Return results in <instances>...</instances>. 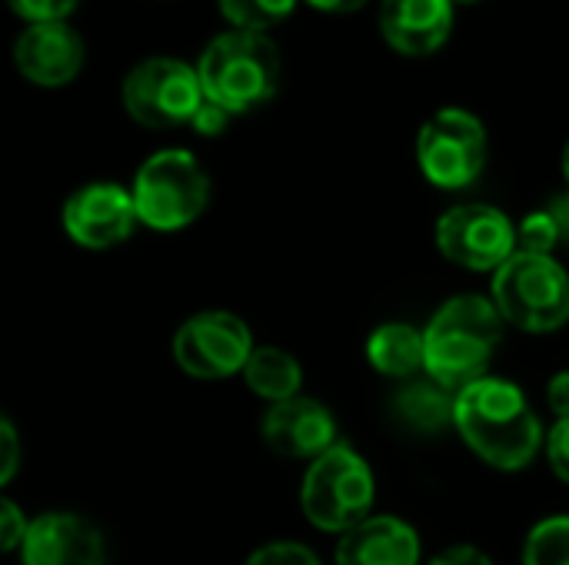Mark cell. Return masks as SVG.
Listing matches in <instances>:
<instances>
[{"instance_id": "obj_3", "label": "cell", "mask_w": 569, "mask_h": 565, "mask_svg": "<svg viewBox=\"0 0 569 565\" xmlns=\"http://www.w3.org/2000/svg\"><path fill=\"white\" fill-rule=\"evenodd\" d=\"M203 100L227 113H243L267 103L280 87V53L267 33L230 30L217 37L197 63Z\"/></svg>"}, {"instance_id": "obj_7", "label": "cell", "mask_w": 569, "mask_h": 565, "mask_svg": "<svg viewBox=\"0 0 569 565\" xmlns=\"http://www.w3.org/2000/svg\"><path fill=\"white\" fill-rule=\"evenodd\" d=\"M417 160L433 186L463 190L487 167V130L470 110L447 107L420 127Z\"/></svg>"}, {"instance_id": "obj_23", "label": "cell", "mask_w": 569, "mask_h": 565, "mask_svg": "<svg viewBox=\"0 0 569 565\" xmlns=\"http://www.w3.org/2000/svg\"><path fill=\"white\" fill-rule=\"evenodd\" d=\"M7 7L30 23H60L77 0H7Z\"/></svg>"}, {"instance_id": "obj_11", "label": "cell", "mask_w": 569, "mask_h": 565, "mask_svg": "<svg viewBox=\"0 0 569 565\" xmlns=\"http://www.w3.org/2000/svg\"><path fill=\"white\" fill-rule=\"evenodd\" d=\"M137 226L130 190L120 183H87L63 203V230L83 250H110Z\"/></svg>"}, {"instance_id": "obj_9", "label": "cell", "mask_w": 569, "mask_h": 565, "mask_svg": "<svg viewBox=\"0 0 569 565\" xmlns=\"http://www.w3.org/2000/svg\"><path fill=\"white\" fill-rule=\"evenodd\" d=\"M253 353L247 323L227 310H207L180 323L173 336V360L193 380H227L243 373Z\"/></svg>"}, {"instance_id": "obj_13", "label": "cell", "mask_w": 569, "mask_h": 565, "mask_svg": "<svg viewBox=\"0 0 569 565\" xmlns=\"http://www.w3.org/2000/svg\"><path fill=\"white\" fill-rule=\"evenodd\" d=\"M263 440L283 460L313 463L337 446V423L330 410L310 396H293L273 403L263 416Z\"/></svg>"}, {"instance_id": "obj_5", "label": "cell", "mask_w": 569, "mask_h": 565, "mask_svg": "<svg viewBox=\"0 0 569 565\" xmlns=\"http://www.w3.org/2000/svg\"><path fill=\"white\" fill-rule=\"evenodd\" d=\"M130 196L137 223L160 233H173L190 226L207 210L210 180L193 153L160 150L137 170Z\"/></svg>"}, {"instance_id": "obj_21", "label": "cell", "mask_w": 569, "mask_h": 565, "mask_svg": "<svg viewBox=\"0 0 569 565\" xmlns=\"http://www.w3.org/2000/svg\"><path fill=\"white\" fill-rule=\"evenodd\" d=\"M297 0H220L223 17L237 27V30H257L263 33L267 27L280 23L283 17H290Z\"/></svg>"}, {"instance_id": "obj_26", "label": "cell", "mask_w": 569, "mask_h": 565, "mask_svg": "<svg viewBox=\"0 0 569 565\" xmlns=\"http://www.w3.org/2000/svg\"><path fill=\"white\" fill-rule=\"evenodd\" d=\"M20 470V436L13 423L0 413V490L17 476Z\"/></svg>"}, {"instance_id": "obj_33", "label": "cell", "mask_w": 569, "mask_h": 565, "mask_svg": "<svg viewBox=\"0 0 569 565\" xmlns=\"http://www.w3.org/2000/svg\"><path fill=\"white\" fill-rule=\"evenodd\" d=\"M563 173H567V180H569V143H567V150H563Z\"/></svg>"}, {"instance_id": "obj_20", "label": "cell", "mask_w": 569, "mask_h": 565, "mask_svg": "<svg viewBox=\"0 0 569 565\" xmlns=\"http://www.w3.org/2000/svg\"><path fill=\"white\" fill-rule=\"evenodd\" d=\"M523 565H569V516H553L533 526L523 546Z\"/></svg>"}, {"instance_id": "obj_1", "label": "cell", "mask_w": 569, "mask_h": 565, "mask_svg": "<svg viewBox=\"0 0 569 565\" xmlns=\"http://www.w3.org/2000/svg\"><path fill=\"white\" fill-rule=\"evenodd\" d=\"M453 426L493 470H523L543 446V426L527 393L507 380L483 376L457 393Z\"/></svg>"}, {"instance_id": "obj_6", "label": "cell", "mask_w": 569, "mask_h": 565, "mask_svg": "<svg viewBox=\"0 0 569 565\" xmlns=\"http://www.w3.org/2000/svg\"><path fill=\"white\" fill-rule=\"evenodd\" d=\"M373 500H377V486L367 460L340 443L310 463L300 490L303 516L317 529L340 533V536L370 516Z\"/></svg>"}, {"instance_id": "obj_29", "label": "cell", "mask_w": 569, "mask_h": 565, "mask_svg": "<svg viewBox=\"0 0 569 565\" xmlns=\"http://www.w3.org/2000/svg\"><path fill=\"white\" fill-rule=\"evenodd\" d=\"M547 403L557 413V420H569V370L557 373L547 386Z\"/></svg>"}, {"instance_id": "obj_34", "label": "cell", "mask_w": 569, "mask_h": 565, "mask_svg": "<svg viewBox=\"0 0 569 565\" xmlns=\"http://www.w3.org/2000/svg\"><path fill=\"white\" fill-rule=\"evenodd\" d=\"M463 3H473V0H463Z\"/></svg>"}, {"instance_id": "obj_16", "label": "cell", "mask_w": 569, "mask_h": 565, "mask_svg": "<svg viewBox=\"0 0 569 565\" xmlns=\"http://www.w3.org/2000/svg\"><path fill=\"white\" fill-rule=\"evenodd\" d=\"M420 536L397 516H367L337 543V565H417Z\"/></svg>"}, {"instance_id": "obj_32", "label": "cell", "mask_w": 569, "mask_h": 565, "mask_svg": "<svg viewBox=\"0 0 569 565\" xmlns=\"http://www.w3.org/2000/svg\"><path fill=\"white\" fill-rule=\"evenodd\" d=\"M317 10H327V13H353V10H360L367 0H310Z\"/></svg>"}, {"instance_id": "obj_15", "label": "cell", "mask_w": 569, "mask_h": 565, "mask_svg": "<svg viewBox=\"0 0 569 565\" xmlns=\"http://www.w3.org/2000/svg\"><path fill=\"white\" fill-rule=\"evenodd\" d=\"M380 30L393 50L427 57L440 50L453 30V0H383Z\"/></svg>"}, {"instance_id": "obj_24", "label": "cell", "mask_w": 569, "mask_h": 565, "mask_svg": "<svg viewBox=\"0 0 569 565\" xmlns=\"http://www.w3.org/2000/svg\"><path fill=\"white\" fill-rule=\"evenodd\" d=\"M243 565H320V559L300 543H270L257 549Z\"/></svg>"}, {"instance_id": "obj_10", "label": "cell", "mask_w": 569, "mask_h": 565, "mask_svg": "<svg viewBox=\"0 0 569 565\" xmlns=\"http://www.w3.org/2000/svg\"><path fill=\"white\" fill-rule=\"evenodd\" d=\"M437 246L450 263L487 273L500 270L517 253V226L497 206L463 203L440 216Z\"/></svg>"}, {"instance_id": "obj_25", "label": "cell", "mask_w": 569, "mask_h": 565, "mask_svg": "<svg viewBox=\"0 0 569 565\" xmlns=\"http://www.w3.org/2000/svg\"><path fill=\"white\" fill-rule=\"evenodd\" d=\"M27 533V516L20 513L17 503H10L7 496H0V556L20 549Z\"/></svg>"}, {"instance_id": "obj_17", "label": "cell", "mask_w": 569, "mask_h": 565, "mask_svg": "<svg viewBox=\"0 0 569 565\" xmlns=\"http://www.w3.org/2000/svg\"><path fill=\"white\" fill-rule=\"evenodd\" d=\"M367 360L383 376L410 380L423 370V333L410 323H383L367 340Z\"/></svg>"}, {"instance_id": "obj_2", "label": "cell", "mask_w": 569, "mask_h": 565, "mask_svg": "<svg viewBox=\"0 0 569 565\" xmlns=\"http://www.w3.org/2000/svg\"><path fill=\"white\" fill-rule=\"evenodd\" d=\"M500 336L503 320L490 296H453L423 330V370L433 383L460 393L463 386L483 380Z\"/></svg>"}, {"instance_id": "obj_28", "label": "cell", "mask_w": 569, "mask_h": 565, "mask_svg": "<svg viewBox=\"0 0 569 565\" xmlns=\"http://www.w3.org/2000/svg\"><path fill=\"white\" fill-rule=\"evenodd\" d=\"M227 120H230V113H227L223 107H217V103L203 100V103L197 107V113H193V120H190V123H193V130H197V133L213 137V133H223Z\"/></svg>"}, {"instance_id": "obj_18", "label": "cell", "mask_w": 569, "mask_h": 565, "mask_svg": "<svg viewBox=\"0 0 569 565\" xmlns=\"http://www.w3.org/2000/svg\"><path fill=\"white\" fill-rule=\"evenodd\" d=\"M453 403L457 393L433 383V380H410L397 396H393V413L400 416L403 426L433 436L453 423Z\"/></svg>"}, {"instance_id": "obj_14", "label": "cell", "mask_w": 569, "mask_h": 565, "mask_svg": "<svg viewBox=\"0 0 569 565\" xmlns=\"http://www.w3.org/2000/svg\"><path fill=\"white\" fill-rule=\"evenodd\" d=\"M17 70L40 87L70 83L83 67V40L77 30L60 23H30L13 47Z\"/></svg>"}, {"instance_id": "obj_8", "label": "cell", "mask_w": 569, "mask_h": 565, "mask_svg": "<svg viewBox=\"0 0 569 565\" xmlns=\"http://www.w3.org/2000/svg\"><path fill=\"white\" fill-rule=\"evenodd\" d=\"M200 103H203V90H200L197 67L173 57L143 60L123 80L127 113L153 130L190 123Z\"/></svg>"}, {"instance_id": "obj_31", "label": "cell", "mask_w": 569, "mask_h": 565, "mask_svg": "<svg viewBox=\"0 0 569 565\" xmlns=\"http://www.w3.org/2000/svg\"><path fill=\"white\" fill-rule=\"evenodd\" d=\"M547 213L553 216V223H557V230H560V240H569V193L557 196V200L547 206Z\"/></svg>"}, {"instance_id": "obj_30", "label": "cell", "mask_w": 569, "mask_h": 565, "mask_svg": "<svg viewBox=\"0 0 569 565\" xmlns=\"http://www.w3.org/2000/svg\"><path fill=\"white\" fill-rule=\"evenodd\" d=\"M430 565H493V563H490V556H487V553H480V549H473V546H453V549L440 553V556H437Z\"/></svg>"}, {"instance_id": "obj_27", "label": "cell", "mask_w": 569, "mask_h": 565, "mask_svg": "<svg viewBox=\"0 0 569 565\" xmlns=\"http://www.w3.org/2000/svg\"><path fill=\"white\" fill-rule=\"evenodd\" d=\"M547 456H550L553 473L569 486V420H557V426L550 430Z\"/></svg>"}, {"instance_id": "obj_12", "label": "cell", "mask_w": 569, "mask_h": 565, "mask_svg": "<svg viewBox=\"0 0 569 565\" xmlns=\"http://www.w3.org/2000/svg\"><path fill=\"white\" fill-rule=\"evenodd\" d=\"M20 559L23 565H107V546L87 516L43 513L27 519Z\"/></svg>"}, {"instance_id": "obj_22", "label": "cell", "mask_w": 569, "mask_h": 565, "mask_svg": "<svg viewBox=\"0 0 569 565\" xmlns=\"http://www.w3.org/2000/svg\"><path fill=\"white\" fill-rule=\"evenodd\" d=\"M557 243H563V240H560V230H557V223H553V216H550L547 210L530 213V216L520 223V230H517V246H520V253L550 256Z\"/></svg>"}, {"instance_id": "obj_4", "label": "cell", "mask_w": 569, "mask_h": 565, "mask_svg": "<svg viewBox=\"0 0 569 565\" xmlns=\"http://www.w3.org/2000/svg\"><path fill=\"white\" fill-rule=\"evenodd\" d=\"M493 306L503 323L553 333L569 320V276L553 256L513 253L493 276Z\"/></svg>"}, {"instance_id": "obj_19", "label": "cell", "mask_w": 569, "mask_h": 565, "mask_svg": "<svg viewBox=\"0 0 569 565\" xmlns=\"http://www.w3.org/2000/svg\"><path fill=\"white\" fill-rule=\"evenodd\" d=\"M243 380L247 386L270 403H283L300 396V383H303V370L300 363L280 350V346H253L247 366H243Z\"/></svg>"}]
</instances>
